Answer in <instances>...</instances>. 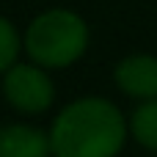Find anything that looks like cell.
I'll use <instances>...</instances> for the list:
<instances>
[{
    "mask_svg": "<svg viewBox=\"0 0 157 157\" xmlns=\"http://www.w3.org/2000/svg\"><path fill=\"white\" fill-rule=\"evenodd\" d=\"M47 132L55 157H119L130 138V121L119 105L91 94L72 99Z\"/></svg>",
    "mask_w": 157,
    "mask_h": 157,
    "instance_id": "cell-1",
    "label": "cell"
},
{
    "mask_svg": "<svg viewBox=\"0 0 157 157\" xmlns=\"http://www.w3.org/2000/svg\"><path fill=\"white\" fill-rule=\"evenodd\" d=\"M88 39V22L72 8L55 6L28 22L22 33V50L28 61L44 69H66L86 55Z\"/></svg>",
    "mask_w": 157,
    "mask_h": 157,
    "instance_id": "cell-2",
    "label": "cell"
},
{
    "mask_svg": "<svg viewBox=\"0 0 157 157\" xmlns=\"http://www.w3.org/2000/svg\"><path fill=\"white\" fill-rule=\"evenodd\" d=\"M3 97L6 102L25 116H39L55 102V83L50 69L33 61H17L3 72Z\"/></svg>",
    "mask_w": 157,
    "mask_h": 157,
    "instance_id": "cell-3",
    "label": "cell"
},
{
    "mask_svg": "<svg viewBox=\"0 0 157 157\" xmlns=\"http://www.w3.org/2000/svg\"><path fill=\"white\" fill-rule=\"evenodd\" d=\"M113 80L121 94L144 102L157 97V55L149 52H132L116 63Z\"/></svg>",
    "mask_w": 157,
    "mask_h": 157,
    "instance_id": "cell-4",
    "label": "cell"
},
{
    "mask_svg": "<svg viewBox=\"0 0 157 157\" xmlns=\"http://www.w3.org/2000/svg\"><path fill=\"white\" fill-rule=\"evenodd\" d=\"M50 149V132L33 127V124H3L0 127V157H47Z\"/></svg>",
    "mask_w": 157,
    "mask_h": 157,
    "instance_id": "cell-5",
    "label": "cell"
},
{
    "mask_svg": "<svg viewBox=\"0 0 157 157\" xmlns=\"http://www.w3.org/2000/svg\"><path fill=\"white\" fill-rule=\"evenodd\" d=\"M127 121H130L132 141L149 152H157V97L138 102V108L132 110Z\"/></svg>",
    "mask_w": 157,
    "mask_h": 157,
    "instance_id": "cell-6",
    "label": "cell"
},
{
    "mask_svg": "<svg viewBox=\"0 0 157 157\" xmlns=\"http://www.w3.org/2000/svg\"><path fill=\"white\" fill-rule=\"evenodd\" d=\"M19 52H22V33L11 19L0 14V75L19 61Z\"/></svg>",
    "mask_w": 157,
    "mask_h": 157,
    "instance_id": "cell-7",
    "label": "cell"
},
{
    "mask_svg": "<svg viewBox=\"0 0 157 157\" xmlns=\"http://www.w3.org/2000/svg\"><path fill=\"white\" fill-rule=\"evenodd\" d=\"M47 157H55V155H47Z\"/></svg>",
    "mask_w": 157,
    "mask_h": 157,
    "instance_id": "cell-8",
    "label": "cell"
}]
</instances>
